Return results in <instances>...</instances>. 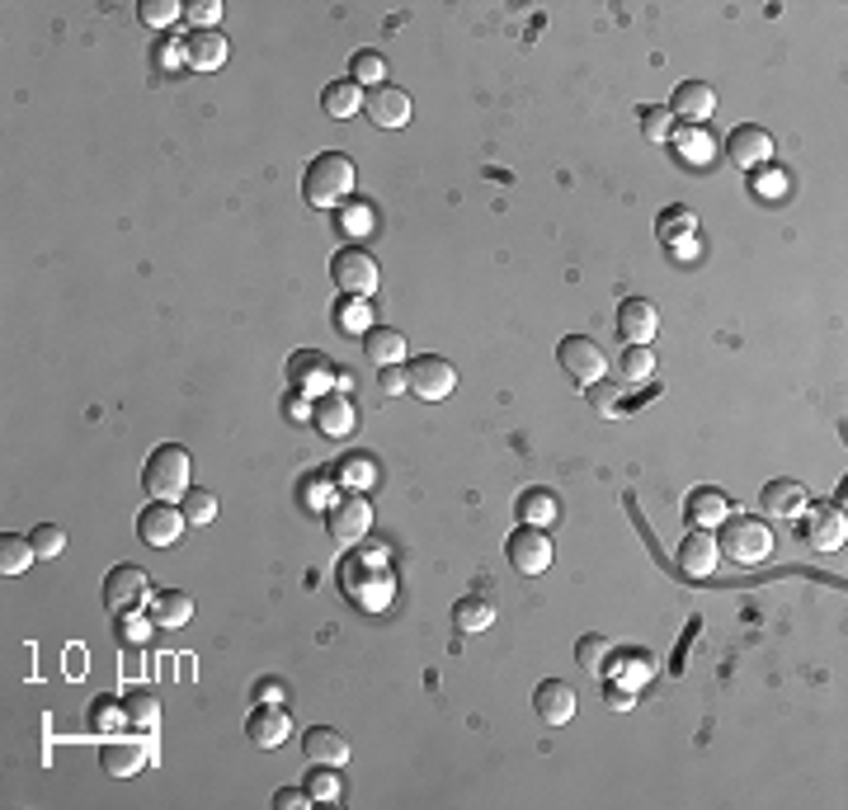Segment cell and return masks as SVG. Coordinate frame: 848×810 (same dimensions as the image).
Wrapping results in <instances>:
<instances>
[{
	"label": "cell",
	"instance_id": "cell-1",
	"mask_svg": "<svg viewBox=\"0 0 848 810\" xmlns=\"http://www.w3.org/2000/svg\"><path fill=\"white\" fill-rule=\"evenodd\" d=\"M354 193V160L345 152H321L311 156L307 175H302V199L311 207H335Z\"/></svg>",
	"mask_w": 848,
	"mask_h": 810
},
{
	"label": "cell",
	"instance_id": "cell-2",
	"mask_svg": "<svg viewBox=\"0 0 848 810\" xmlns=\"http://www.w3.org/2000/svg\"><path fill=\"white\" fill-rule=\"evenodd\" d=\"M189 476H193V462H189V448L180 443H156L152 457L142 467V486L152 500H180L189 490Z\"/></svg>",
	"mask_w": 848,
	"mask_h": 810
},
{
	"label": "cell",
	"instance_id": "cell-3",
	"mask_svg": "<svg viewBox=\"0 0 848 810\" xmlns=\"http://www.w3.org/2000/svg\"><path fill=\"white\" fill-rule=\"evenodd\" d=\"M717 547H721V557H731L736 565H759L773 557V528L754 514H726Z\"/></svg>",
	"mask_w": 848,
	"mask_h": 810
},
{
	"label": "cell",
	"instance_id": "cell-4",
	"mask_svg": "<svg viewBox=\"0 0 848 810\" xmlns=\"http://www.w3.org/2000/svg\"><path fill=\"white\" fill-rule=\"evenodd\" d=\"M156 759V745H152V730H118V735H104L99 745V769L109 777H132L142 773L146 763Z\"/></svg>",
	"mask_w": 848,
	"mask_h": 810
},
{
	"label": "cell",
	"instance_id": "cell-5",
	"mask_svg": "<svg viewBox=\"0 0 848 810\" xmlns=\"http://www.w3.org/2000/svg\"><path fill=\"white\" fill-rule=\"evenodd\" d=\"M368 528H373V504H368L363 490H345L325 509V533H331L335 547H359Z\"/></svg>",
	"mask_w": 848,
	"mask_h": 810
},
{
	"label": "cell",
	"instance_id": "cell-6",
	"mask_svg": "<svg viewBox=\"0 0 848 810\" xmlns=\"http://www.w3.org/2000/svg\"><path fill=\"white\" fill-rule=\"evenodd\" d=\"M331 278H335V288L345 297H363V302H368V297L378 293V283H382V269H378V260L363 246H345L331 260Z\"/></svg>",
	"mask_w": 848,
	"mask_h": 810
},
{
	"label": "cell",
	"instance_id": "cell-7",
	"mask_svg": "<svg viewBox=\"0 0 848 810\" xmlns=\"http://www.w3.org/2000/svg\"><path fill=\"white\" fill-rule=\"evenodd\" d=\"M557 364L575 386H594V382L608 378V354L589 335H565L557 344Z\"/></svg>",
	"mask_w": 848,
	"mask_h": 810
},
{
	"label": "cell",
	"instance_id": "cell-8",
	"mask_svg": "<svg viewBox=\"0 0 848 810\" xmlns=\"http://www.w3.org/2000/svg\"><path fill=\"white\" fill-rule=\"evenodd\" d=\"M453 386H457V368L449 364V358L420 354V358H410V364H406V392L410 396L443 401V396H453Z\"/></svg>",
	"mask_w": 848,
	"mask_h": 810
},
{
	"label": "cell",
	"instance_id": "cell-9",
	"mask_svg": "<svg viewBox=\"0 0 848 810\" xmlns=\"http://www.w3.org/2000/svg\"><path fill=\"white\" fill-rule=\"evenodd\" d=\"M184 528H189V519H184V509L175 500H152L138 514V537L146 547H175Z\"/></svg>",
	"mask_w": 848,
	"mask_h": 810
},
{
	"label": "cell",
	"instance_id": "cell-10",
	"mask_svg": "<svg viewBox=\"0 0 848 810\" xmlns=\"http://www.w3.org/2000/svg\"><path fill=\"white\" fill-rule=\"evenodd\" d=\"M504 551H510V565L518 570V575H542L547 565H552V537H547V528H514L510 533V543H504Z\"/></svg>",
	"mask_w": 848,
	"mask_h": 810
},
{
	"label": "cell",
	"instance_id": "cell-11",
	"mask_svg": "<svg viewBox=\"0 0 848 810\" xmlns=\"http://www.w3.org/2000/svg\"><path fill=\"white\" fill-rule=\"evenodd\" d=\"M801 533H807V543L815 551H839L844 537H848V519L839 504H807L801 509Z\"/></svg>",
	"mask_w": 848,
	"mask_h": 810
},
{
	"label": "cell",
	"instance_id": "cell-12",
	"mask_svg": "<svg viewBox=\"0 0 848 810\" xmlns=\"http://www.w3.org/2000/svg\"><path fill=\"white\" fill-rule=\"evenodd\" d=\"M142 594H152V580H146L142 565H114L109 575H104V608L114 612H128L142 604Z\"/></svg>",
	"mask_w": 848,
	"mask_h": 810
},
{
	"label": "cell",
	"instance_id": "cell-13",
	"mask_svg": "<svg viewBox=\"0 0 848 810\" xmlns=\"http://www.w3.org/2000/svg\"><path fill=\"white\" fill-rule=\"evenodd\" d=\"M768 156H773L768 128H759V123L731 128V138H726V160H731V165H740V170H764Z\"/></svg>",
	"mask_w": 848,
	"mask_h": 810
},
{
	"label": "cell",
	"instance_id": "cell-14",
	"mask_svg": "<svg viewBox=\"0 0 848 810\" xmlns=\"http://www.w3.org/2000/svg\"><path fill=\"white\" fill-rule=\"evenodd\" d=\"M292 735V722H288V707H278V702H255V712L246 716V740L255 749H278L288 745Z\"/></svg>",
	"mask_w": 848,
	"mask_h": 810
},
{
	"label": "cell",
	"instance_id": "cell-15",
	"mask_svg": "<svg viewBox=\"0 0 848 810\" xmlns=\"http://www.w3.org/2000/svg\"><path fill=\"white\" fill-rule=\"evenodd\" d=\"M363 114L386 132V128H406L410 114H415V104H410L406 90H396V85L382 81V85H373V90L363 95Z\"/></svg>",
	"mask_w": 848,
	"mask_h": 810
},
{
	"label": "cell",
	"instance_id": "cell-16",
	"mask_svg": "<svg viewBox=\"0 0 848 810\" xmlns=\"http://www.w3.org/2000/svg\"><path fill=\"white\" fill-rule=\"evenodd\" d=\"M618 330L628 344H656L660 335V311L650 297H622L618 307Z\"/></svg>",
	"mask_w": 848,
	"mask_h": 810
},
{
	"label": "cell",
	"instance_id": "cell-17",
	"mask_svg": "<svg viewBox=\"0 0 848 810\" xmlns=\"http://www.w3.org/2000/svg\"><path fill=\"white\" fill-rule=\"evenodd\" d=\"M717 561H721V547H717V533L712 528H693L679 543V570L689 580H707L712 570H717Z\"/></svg>",
	"mask_w": 848,
	"mask_h": 810
},
{
	"label": "cell",
	"instance_id": "cell-18",
	"mask_svg": "<svg viewBox=\"0 0 848 810\" xmlns=\"http://www.w3.org/2000/svg\"><path fill=\"white\" fill-rule=\"evenodd\" d=\"M288 378H292V386H297L302 396H311V392L325 396V386L335 382V364H331V358H325L321 349H302V354L288 358Z\"/></svg>",
	"mask_w": 848,
	"mask_h": 810
},
{
	"label": "cell",
	"instance_id": "cell-19",
	"mask_svg": "<svg viewBox=\"0 0 848 810\" xmlns=\"http://www.w3.org/2000/svg\"><path fill=\"white\" fill-rule=\"evenodd\" d=\"M533 707H538V716H542L547 726H565V722H575L580 698H575V688H571V683H561V679H542L538 688H533Z\"/></svg>",
	"mask_w": 848,
	"mask_h": 810
},
{
	"label": "cell",
	"instance_id": "cell-20",
	"mask_svg": "<svg viewBox=\"0 0 848 810\" xmlns=\"http://www.w3.org/2000/svg\"><path fill=\"white\" fill-rule=\"evenodd\" d=\"M311 419H316V429L325 433V439H349L354 425H359V415H354V401L339 396V392L316 396V405H311Z\"/></svg>",
	"mask_w": 848,
	"mask_h": 810
},
{
	"label": "cell",
	"instance_id": "cell-21",
	"mask_svg": "<svg viewBox=\"0 0 848 810\" xmlns=\"http://www.w3.org/2000/svg\"><path fill=\"white\" fill-rule=\"evenodd\" d=\"M712 109H717V90L707 81H683L674 90V99H669V114L683 118V123H707Z\"/></svg>",
	"mask_w": 848,
	"mask_h": 810
},
{
	"label": "cell",
	"instance_id": "cell-22",
	"mask_svg": "<svg viewBox=\"0 0 848 810\" xmlns=\"http://www.w3.org/2000/svg\"><path fill=\"white\" fill-rule=\"evenodd\" d=\"M184 62L193 71H217L227 62V34H217V28H189L184 34Z\"/></svg>",
	"mask_w": 848,
	"mask_h": 810
},
{
	"label": "cell",
	"instance_id": "cell-23",
	"mask_svg": "<svg viewBox=\"0 0 848 810\" xmlns=\"http://www.w3.org/2000/svg\"><path fill=\"white\" fill-rule=\"evenodd\" d=\"M146 608H152L160 632H180V627H189V618H193V598L184 589H152Z\"/></svg>",
	"mask_w": 848,
	"mask_h": 810
},
{
	"label": "cell",
	"instance_id": "cell-24",
	"mask_svg": "<svg viewBox=\"0 0 848 810\" xmlns=\"http://www.w3.org/2000/svg\"><path fill=\"white\" fill-rule=\"evenodd\" d=\"M363 358L373 368H386V364H406V335L392 325H368L363 330Z\"/></svg>",
	"mask_w": 848,
	"mask_h": 810
},
{
	"label": "cell",
	"instance_id": "cell-25",
	"mask_svg": "<svg viewBox=\"0 0 848 810\" xmlns=\"http://www.w3.org/2000/svg\"><path fill=\"white\" fill-rule=\"evenodd\" d=\"M302 749H307V759L311 763H349V735L345 730H335V726H311L302 735Z\"/></svg>",
	"mask_w": 848,
	"mask_h": 810
},
{
	"label": "cell",
	"instance_id": "cell-26",
	"mask_svg": "<svg viewBox=\"0 0 848 810\" xmlns=\"http://www.w3.org/2000/svg\"><path fill=\"white\" fill-rule=\"evenodd\" d=\"M689 519H693V528H721V519L726 514H736L731 509V500H726V490H717V486H697L693 495H689Z\"/></svg>",
	"mask_w": 848,
	"mask_h": 810
},
{
	"label": "cell",
	"instance_id": "cell-27",
	"mask_svg": "<svg viewBox=\"0 0 848 810\" xmlns=\"http://www.w3.org/2000/svg\"><path fill=\"white\" fill-rule=\"evenodd\" d=\"M759 500H764V514H768V519H797L801 509L811 504V500H807V486H801V481H787V476H783V481H768Z\"/></svg>",
	"mask_w": 848,
	"mask_h": 810
},
{
	"label": "cell",
	"instance_id": "cell-28",
	"mask_svg": "<svg viewBox=\"0 0 848 810\" xmlns=\"http://www.w3.org/2000/svg\"><path fill=\"white\" fill-rule=\"evenodd\" d=\"M669 146L679 152L683 165H707L712 156H717V138L703 128V123H683L674 128V138H669Z\"/></svg>",
	"mask_w": 848,
	"mask_h": 810
},
{
	"label": "cell",
	"instance_id": "cell-29",
	"mask_svg": "<svg viewBox=\"0 0 848 810\" xmlns=\"http://www.w3.org/2000/svg\"><path fill=\"white\" fill-rule=\"evenodd\" d=\"M693 231H697L693 207L674 203V207H665V213H660V241H665V246H674V250L683 254V260L693 254Z\"/></svg>",
	"mask_w": 848,
	"mask_h": 810
},
{
	"label": "cell",
	"instance_id": "cell-30",
	"mask_svg": "<svg viewBox=\"0 0 848 810\" xmlns=\"http://www.w3.org/2000/svg\"><path fill=\"white\" fill-rule=\"evenodd\" d=\"M321 109L331 114V118H354L363 109V85L354 81V76H339L321 90Z\"/></svg>",
	"mask_w": 848,
	"mask_h": 810
},
{
	"label": "cell",
	"instance_id": "cell-31",
	"mask_svg": "<svg viewBox=\"0 0 848 810\" xmlns=\"http://www.w3.org/2000/svg\"><path fill=\"white\" fill-rule=\"evenodd\" d=\"M514 514L524 519L528 528H552L561 509H557V495H552V490H538V486H533V490H524V495H518Z\"/></svg>",
	"mask_w": 848,
	"mask_h": 810
},
{
	"label": "cell",
	"instance_id": "cell-32",
	"mask_svg": "<svg viewBox=\"0 0 848 810\" xmlns=\"http://www.w3.org/2000/svg\"><path fill=\"white\" fill-rule=\"evenodd\" d=\"M302 787H307V797L321 801V806H335L339 797H345V777H339L335 763H311L307 777H302Z\"/></svg>",
	"mask_w": 848,
	"mask_h": 810
},
{
	"label": "cell",
	"instance_id": "cell-33",
	"mask_svg": "<svg viewBox=\"0 0 848 810\" xmlns=\"http://www.w3.org/2000/svg\"><path fill=\"white\" fill-rule=\"evenodd\" d=\"M123 707H128V726L132 730H156L160 726V693H156V688H128Z\"/></svg>",
	"mask_w": 848,
	"mask_h": 810
},
{
	"label": "cell",
	"instance_id": "cell-34",
	"mask_svg": "<svg viewBox=\"0 0 848 810\" xmlns=\"http://www.w3.org/2000/svg\"><path fill=\"white\" fill-rule=\"evenodd\" d=\"M495 622V604H490V598H481V594H463L453 604V627L457 632H486V627Z\"/></svg>",
	"mask_w": 848,
	"mask_h": 810
},
{
	"label": "cell",
	"instance_id": "cell-35",
	"mask_svg": "<svg viewBox=\"0 0 848 810\" xmlns=\"http://www.w3.org/2000/svg\"><path fill=\"white\" fill-rule=\"evenodd\" d=\"M91 730L99 735H118V730H128V707H123V698H114V693H99L91 702Z\"/></svg>",
	"mask_w": 848,
	"mask_h": 810
},
{
	"label": "cell",
	"instance_id": "cell-36",
	"mask_svg": "<svg viewBox=\"0 0 848 810\" xmlns=\"http://www.w3.org/2000/svg\"><path fill=\"white\" fill-rule=\"evenodd\" d=\"M608 659H613V641L604 632H585L575 641V665L589 674H608Z\"/></svg>",
	"mask_w": 848,
	"mask_h": 810
},
{
	"label": "cell",
	"instance_id": "cell-37",
	"mask_svg": "<svg viewBox=\"0 0 848 810\" xmlns=\"http://www.w3.org/2000/svg\"><path fill=\"white\" fill-rule=\"evenodd\" d=\"M38 561V551H34V543L28 537H20V533H0V570L5 575H24L28 565Z\"/></svg>",
	"mask_w": 848,
	"mask_h": 810
},
{
	"label": "cell",
	"instance_id": "cell-38",
	"mask_svg": "<svg viewBox=\"0 0 848 810\" xmlns=\"http://www.w3.org/2000/svg\"><path fill=\"white\" fill-rule=\"evenodd\" d=\"M618 372H622V382H646L656 372V349L650 344H628L618 358Z\"/></svg>",
	"mask_w": 848,
	"mask_h": 810
},
{
	"label": "cell",
	"instance_id": "cell-39",
	"mask_svg": "<svg viewBox=\"0 0 848 810\" xmlns=\"http://www.w3.org/2000/svg\"><path fill=\"white\" fill-rule=\"evenodd\" d=\"M180 509H184V519L193 523V528H203V523H213V519H217V495H213V490L189 486V490L180 495Z\"/></svg>",
	"mask_w": 848,
	"mask_h": 810
},
{
	"label": "cell",
	"instance_id": "cell-40",
	"mask_svg": "<svg viewBox=\"0 0 848 810\" xmlns=\"http://www.w3.org/2000/svg\"><path fill=\"white\" fill-rule=\"evenodd\" d=\"M335 481L345 486V490H363V486H373V462H368L363 453L339 457V462H335Z\"/></svg>",
	"mask_w": 848,
	"mask_h": 810
},
{
	"label": "cell",
	"instance_id": "cell-41",
	"mask_svg": "<svg viewBox=\"0 0 848 810\" xmlns=\"http://www.w3.org/2000/svg\"><path fill=\"white\" fill-rule=\"evenodd\" d=\"M152 632H156V618L152 612H142L138 608H128V612H118V641H128V646H146L152 641Z\"/></svg>",
	"mask_w": 848,
	"mask_h": 810
},
{
	"label": "cell",
	"instance_id": "cell-42",
	"mask_svg": "<svg viewBox=\"0 0 848 810\" xmlns=\"http://www.w3.org/2000/svg\"><path fill=\"white\" fill-rule=\"evenodd\" d=\"M674 114H669V104H650V109H642V132H646V142H669L674 138Z\"/></svg>",
	"mask_w": 848,
	"mask_h": 810
},
{
	"label": "cell",
	"instance_id": "cell-43",
	"mask_svg": "<svg viewBox=\"0 0 848 810\" xmlns=\"http://www.w3.org/2000/svg\"><path fill=\"white\" fill-rule=\"evenodd\" d=\"M180 14H184L180 0H142V5H138V20L146 28H170Z\"/></svg>",
	"mask_w": 848,
	"mask_h": 810
},
{
	"label": "cell",
	"instance_id": "cell-44",
	"mask_svg": "<svg viewBox=\"0 0 848 810\" xmlns=\"http://www.w3.org/2000/svg\"><path fill=\"white\" fill-rule=\"evenodd\" d=\"M28 543H34V551H38V561H57L67 551V533L57 528V523H38L34 533H28Z\"/></svg>",
	"mask_w": 848,
	"mask_h": 810
},
{
	"label": "cell",
	"instance_id": "cell-45",
	"mask_svg": "<svg viewBox=\"0 0 848 810\" xmlns=\"http://www.w3.org/2000/svg\"><path fill=\"white\" fill-rule=\"evenodd\" d=\"M349 76L359 81V85H382V76H386V57H382V52H373V48L354 52V62H349Z\"/></svg>",
	"mask_w": 848,
	"mask_h": 810
},
{
	"label": "cell",
	"instance_id": "cell-46",
	"mask_svg": "<svg viewBox=\"0 0 848 810\" xmlns=\"http://www.w3.org/2000/svg\"><path fill=\"white\" fill-rule=\"evenodd\" d=\"M152 57H156V67H166V71H175V67H189V62H184V34H170V38H156V48H152Z\"/></svg>",
	"mask_w": 848,
	"mask_h": 810
},
{
	"label": "cell",
	"instance_id": "cell-47",
	"mask_svg": "<svg viewBox=\"0 0 848 810\" xmlns=\"http://www.w3.org/2000/svg\"><path fill=\"white\" fill-rule=\"evenodd\" d=\"M750 189L759 193V199H783L787 193V170H754V179H750Z\"/></svg>",
	"mask_w": 848,
	"mask_h": 810
},
{
	"label": "cell",
	"instance_id": "cell-48",
	"mask_svg": "<svg viewBox=\"0 0 848 810\" xmlns=\"http://www.w3.org/2000/svg\"><path fill=\"white\" fill-rule=\"evenodd\" d=\"M184 20H189L193 28H213V24L222 20V0H189V5H184Z\"/></svg>",
	"mask_w": 848,
	"mask_h": 810
},
{
	"label": "cell",
	"instance_id": "cell-49",
	"mask_svg": "<svg viewBox=\"0 0 848 810\" xmlns=\"http://www.w3.org/2000/svg\"><path fill=\"white\" fill-rule=\"evenodd\" d=\"M335 325H339V330H345V335H349V325H368V311H363V297H354V307H349V297H345V302H339V307H335Z\"/></svg>",
	"mask_w": 848,
	"mask_h": 810
},
{
	"label": "cell",
	"instance_id": "cell-50",
	"mask_svg": "<svg viewBox=\"0 0 848 810\" xmlns=\"http://www.w3.org/2000/svg\"><path fill=\"white\" fill-rule=\"evenodd\" d=\"M339 227H345V236L349 231H368V227H373V207H363V203L345 207V213H339Z\"/></svg>",
	"mask_w": 848,
	"mask_h": 810
},
{
	"label": "cell",
	"instance_id": "cell-51",
	"mask_svg": "<svg viewBox=\"0 0 848 810\" xmlns=\"http://www.w3.org/2000/svg\"><path fill=\"white\" fill-rule=\"evenodd\" d=\"M378 386H382L386 396L406 392V364H386V368H378Z\"/></svg>",
	"mask_w": 848,
	"mask_h": 810
},
{
	"label": "cell",
	"instance_id": "cell-52",
	"mask_svg": "<svg viewBox=\"0 0 848 810\" xmlns=\"http://www.w3.org/2000/svg\"><path fill=\"white\" fill-rule=\"evenodd\" d=\"M585 392H589V401H594V410H599V415H613L618 410V386L594 382V386H585Z\"/></svg>",
	"mask_w": 848,
	"mask_h": 810
},
{
	"label": "cell",
	"instance_id": "cell-53",
	"mask_svg": "<svg viewBox=\"0 0 848 810\" xmlns=\"http://www.w3.org/2000/svg\"><path fill=\"white\" fill-rule=\"evenodd\" d=\"M274 806L278 810H302V806H311V797H307V787H278L274 791Z\"/></svg>",
	"mask_w": 848,
	"mask_h": 810
},
{
	"label": "cell",
	"instance_id": "cell-54",
	"mask_svg": "<svg viewBox=\"0 0 848 810\" xmlns=\"http://www.w3.org/2000/svg\"><path fill=\"white\" fill-rule=\"evenodd\" d=\"M604 698H608V707H618V712H628L632 707V693H628V683H604Z\"/></svg>",
	"mask_w": 848,
	"mask_h": 810
},
{
	"label": "cell",
	"instance_id": "cell-55",
	"mask_svg": "<svg viewBox=\"0 0 848 810\" xmlns=\"http://www.w3.org/2000/svg\"><path fill=\"white\" fill-rule=\"evenodd\" d=\"M255 702H283V683L278 679H260L255 683Z\"/></svg>",
	"mask_w": 848,
	"mask_h": 810
},
{
	"label": "cell",
	"instance_id": "cell-56",
	"mask_svg": "<svg viewBox=\"0 0 848 810\" xmlns=\"http://www.w3.org/2000/svg\"><path fill=\"white\" fill-rule=\"evenodd\" d=\"M288 415H292V419H302V415H307V410H302V392H297V396L288 401Z\"/></svg>",
	"mask_w": 848,
	"mask_h": 810
}]
</instances>
